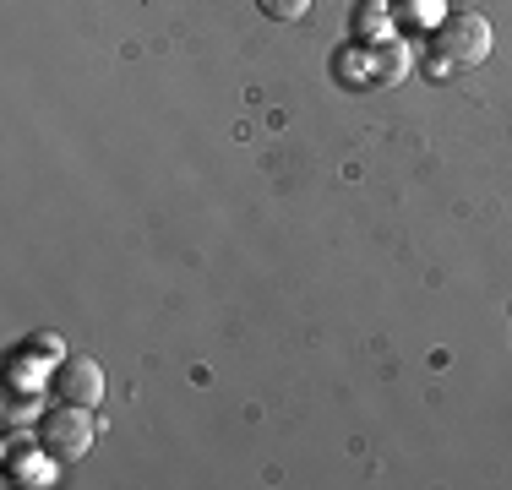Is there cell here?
<instances>
[{
    "mask_svg": "<svg viewBox=\"0 0 512 490\" xmlns=\"http://www.w3.org/2000/svg\"><path fill=\"white\" fill-rule=\"evenodd\" d=\"M491 60V22L480 11H447L431 28V49H425V77L453 82L463 71Z\"/></svg>",
    "mask_w": 512,
    "mask_h": 490,
    "instance_id": "cell-1",
    "label": "cell"
},
{
    "mask_svg": "<svg viewBox=\"0 0 512 490\" xmlns=\"http://www.w3.org/2000/svg\"><path fill=\"white\" fill-rule=\"evenodd\" d=\"M338 71H344L355 88H404L414 77V49L404 39H365L349 60H338Z\"/></svg>",
    "mask_w": 512,
    "mask_h": 490,
    "instance_id": "cell-2",
    "label": "cell"
},
{
    "mask_svg": "<svg viewBox=\"0 0 512 490\" xmlns=\"http://www.w3.org/2000/svg\"><path fill=\"white\" fill-rule=\"evenodd\" d=\"M93 436H99V420H93L88 403H66V398H60L55 409L39 420V447L50 452L55 463H77V458H88Z\"/></svg>",
    "mask_w": 512,
    "mask_h": 490,
    "instance_id": "cell-3",
    "label": "cell"
},
{
    "mask_svg": "<svg viewBox=\"0 0 512 490\" xmlns=\"http://www.w3.org/2000/svg\"><path fill=\"white\" fill-rule=\"evenodd\" d=\"M50 392L66 403H99L104 398V365L93 354H60L55 371H50Z\"/></svg>",
    "mask_w": 512,
    "mask_h": 490,
    "instance_id": "cell-4",
    "label": "cell"
},
{
    "mask_svg": "<svg viewBox=\"0 0 512 490\" xmlns=\"http://www.w3.org/2000/svg\"><path fill=\"white\" fill-rule=\"evenodd\" d=\"M28 441H33V431H11V441H6V469L17 474V485H50L55 480V469H50V452H28Z\"/></svg>",
    "mask_w": 512,
    "mask_h": 490,
    "instance_id": "cell-5",
    "label": "cell"
},
{
    "mask_svg": "<svg viewBox=\"0 0 512 490\" xmlns=\"http://www.w3.org/2000/svg\"><path fill=\"white\" fill-rule=\"evenodd\" d=\"M387 22H393V0H365V6L355 11L360 39H387Z\"/></svg>",
    "mask_w": 512,
    "mask_h": 490,
    "instance_id": "cell-6",
    "label": "cell"
},
{
    "mask_svg": "<svg viewBox=\"0 0 512 490\" xmlns=\"http://www.w3.org/2000/svg\"><path fill=\"white\" fill-rule=\"evenodd\" d=\"M22 354H28V360H60L66 343H60L55 333H28V338H22Z\"/></svg>",
    "mask_w": 512,
    "mask_h": 490,
    "instance_id": "cell-7",
    "label": "cell"
},
{
    "mask_svg": "<svg viewBox=\"0 0 512 490\" xmlns=\"http://www.w3.org/2000/svg\"><path fill=\"white\" fill-rule=\"evenodd\" d=\"M262 6V17H273V22H300L311 11V0H256Z\"/></svg>",
    "mask_w": 512,
    "mask_h": 490,
    "instance_id": "cell-8",
    "label": "cell"
},
{
    "mask_svg": "<svg viewBox=\"0 0 512 490\" xmlns=\"http://www.w3.org/2000/svg\"><path fill=\"white\" fill-rule=\"evenodd\" d=\"M398 17H404V22H442L447 6H442V0H404V6H398Z\"/></svg>",
    "mask_w": 512,
    "mask_h": 490,
    "instance_id": "cell-9",
    "label": "cell"
}]
</instances>
